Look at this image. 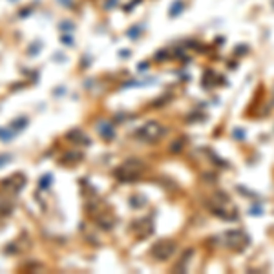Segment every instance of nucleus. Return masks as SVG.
I'll return each instance as SVG.
<instances>
[{
	"instance_id": "20e7f679",
	"label": "nucleus",
	"mask_w": 274,
	"mask_h": 274,
	"mask_svg": "<svg viewBox=\"0 0 274 274\" xmlns=\"http://www.w3.org/2000/svg\"><path fill=\"white\" fill-rule=\"evenodd\" d=\"M11 209H13V198H11V195H6V198L0 195V214L4 216V214H8Z\"/></svg>"
},
{
	"instance_id": "f03ea898",
	"label": "nucleus",
	"mask_w": 274,
	"mask_h": 274,
	"mask_svg": "<svg viewBox=\"0 0 274 274\" xmlns=\"http://www.w3.org/2000/svg\"><path fill=\"white\" fill-rule=\"evenodd\" d=\"M165 134V130H163V126L159 125V123H148V125H144L143 128H141L139 132H137V135H139L143 141H148V143H152V141H158L161 135Z\"/></svg>"
},
{
	"instance_id": "39448f33",
	"label": "nucleus",
	"mask_w": 274,
	"mask_h": 274,
	"mask_svg": "<svg viewBox=\"0 0 274 274\" xmlns=\"http://www.w3.org/2000/svg\"><path fill=\"white\" fill-rule=\"evenodd\" d=\"M8 159H10V158H8V155H4V158H0V165H4V163L8 161Z\"/></svg>"
},
{
	"instance_id": "7ed1b4c3",
	"label": "nucleus",
	"mask_w": 274,
	"mask_h": 274,
	"mask_svg": "<svg viewBox=\"0 0 274 274\" xmlns=\"http://www.w3.org/2000/svg\"><path fill=\"white\" fill-rule=\"evenodd\" d=\"M174 251H176L174 242H161L158 243V247H153V254H155V258H159V260L170 258V256L174 254Z\"/></svg>"
},
{
	"instance_id": "f257e3e1",
	"label": "nucleus",
	"mask_w": 274,
	"mask_h": 274,
	"mask_svg": "<svg viewBox=\"0 0 274 274\" xmlns=\"http://www.w3.org/2000/svg\"><path fill=\"white\" fill-rule=\"evenodd\" d=\"M141 170H143V165H141L139 161H134V159H132V161L125 163L121 168H117L115 176L119 177V179H123V181H132V179L141 176Z\"/></svg>"
}]
</instances>
